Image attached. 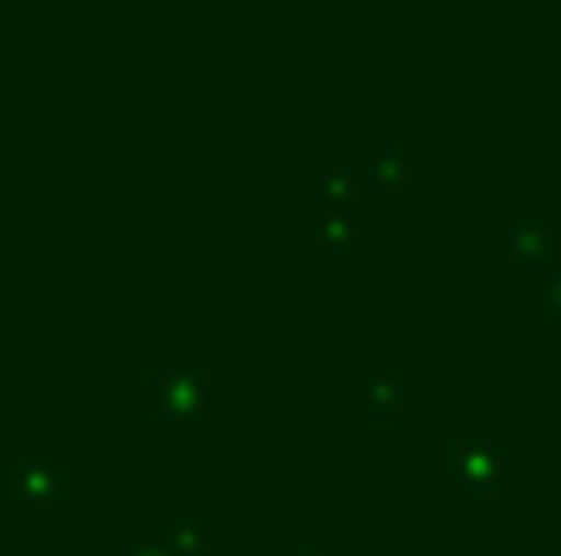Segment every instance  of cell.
<instances>
[{
	"label": "cell",
	"instance_id": "cell-1",
	"mask_svg": "<svg viewBox=\"0 0 561 556\" xmlns=\"http://www.w3.org/2000/svg\"><path fill=\"white\" fill-rule=\"evenodd\" d=\"M148 404L164 420H191V415L207 409V382L191 376V371H153L148 376Z\"/></svg>",
	"mask_w": 561,
	"mask_h": 556
},
{
	"label": "cell",
	"instance_id": "cell-2",
	"mask_svg": "<svg viewBox=\"0 0 561 556\" xmlns=\"http://www.w3.org/2000/svg\"><path fill=\"white\" fill-rule=\"evenodd\" d=\"M447 475L458 491H491L502 480V453L491 442H463L453 458H447Z\"/></svg>",
	"mask_w": 561,
	"mask_h": 556
},
{
	"label": "cell",
	"instance_id": "cell-3",
	"mask_svg": "<svg viewBox=\"0 0 561 556\" xmlns=\"http://www.w3.org/2000/svg\"><path fill=\"white\" fill-rule=\"evenodd\" d=\"M11 491L16 497H33V502H60L71 491V469L60 458H27L22 469H11Z\"/></svg>",
	"mask_w": 561,
	"mask_h": 556
},
{
	"label": "cell",
	"instance_id": "cell-4",
	"mask_svg": "<svg viewBox=\"0 0 561 556\" xmlns=\"http://www.w3.org/2000/svg\"><path fill=\"white\" fill-rule=\"evenodd\" d=\"M496 246L507 251V262H540L546 251H551V229L546 224H535V218H507L502 229H496Z\"/></svg>",
	"mask_w": 561,
	"mask_h": 556
},
{
	"label": "cell",
	"instance_id": "cell-5",
	"mask_svg": "<svg viewBox=\"0 0 561 556\" xmlns=\"http://www.w3.org/2000/svg\"><path fill=\"white\" fill-rule=\"evenodd\" d=\"M403 170H409V164H403V154H398V148H376L371 154V181L376 185H387V191H392V185H403Z\"/></svg>",
	"mask_w": 561,
	"mask_h": 556
},
{
	"label": "cell",
	"instance_id": "cell-6",
	"mask_svg": "<svg viewBox=\"0 0 561 556\" xmlns=\"http://www.w3.org/2000/svg\"><path fill=\"white\" fill-rule=\"evenodd\" d=\"M398 398H403V382H398L392 371H376L371 376V409L376 415H392V409H398Z\"/></svg>",
	"mask_w": 561,
	"mask_h": 556
},
{
	"label": "cell",
	"instance_id": "cell-7",
	"mask_svg": "<svg viewBox=\"0 0 561 556\" xmlns=\"http://www.w3.org/2000/svg\"><path fill=\"white\" fill-rule=\"evenodd\" d=\"M322 240H328V246H350V240H355V218H350L344 207H339V213H328V224H322Z\"/></svg>",
	"mask_w": 561,
	"mask_h": 556
},
{
	"label": "cell",
	"instance_id": "cell-8",
	"mask_svg": "<svg viewBox=\"0 0 561 556\" xmlns=\"http://www.w3.org/2000/svg\"><path fill=\"white\" fill-rule=\"evenodd\" d=\"M322 191L344 202V196H350V170H328V175H322Z\"/></svg>",
	"mask_w": 561,
	"mask_h": 556
},
{
	"label": "cell",
	"instance_id": "cell-9",
	"mask_svg": "<svg viewBox=\"0 0 561 556\" xmlns=\"http://www.w3.org/2000/svg\"><path fill=\"white\" fill-rule=\"evenodd\" d=\"M546 311H551V317H561V273L546 284Z\"/></svg>",
	"mask_w": 561,
	"mask_h": 556
},
{
	"label": "cell",
	"instance_id": "cell-10",
	"mask_svg": "<svg viewBox=\"0 0 561 556\" xmlns=\"http://www.w3.org/2000/svg\"><path fill=\"white\" fill-rule=\"evenodd\" d=\"M131 556H175V552H170V546H153V541H148V546H137Z\"/></svg>",
	"mask_w": 561,
	"mask_h": 556
},
{
	"label": "cell",
	"instance_id": "cell-11",
	"mask_svg": "<svg viewBox=\"0 0 561 556\" xmlns=\"http://www.w3.org/2000/svg\"><path fill=\"white\" fill-rule=\"evenodd\" d=\"M300 556H328V552H322V546H306V552H300Z\"/></svg>",
	"mask_w": 561,
	"mask_h": 556
}]
</instances>
